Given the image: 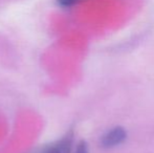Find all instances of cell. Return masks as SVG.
<instances>
[{"instance_id": "1", "label": "cell", "mask_w": 154, "mask_h": 153, "mask_svg": "<svg viewBox=\"0 0 154 153\" xmlns=\"http://www.w3.org/2000/svg\"><path fill=\"white\" fill-rule=\"evenodd\" d=\"M71 150H72V135L67 134L59 141L37 148L31 153H71Z\"/></svg>"}, {"instance_id": "2", "label": "cell", "mask_w": 154, "mask_h": 153, "mask_svg": "<svg viewBox=\"0 0 154 153\" xmlns=\"http://www.w3.org/2000/svg\"><path fill=\"white\" fill-rule=\"evenodd\" d=\"M126 131L122 127H116V128L109 130L103 137H102V145L106 148H112L122 144L125 141Z\"/></svg>"}, {"instance_id": "3", "label": "cell", "mask_w": 154, "mask_h": 153, "mask_svg": "<svg viewBox=\"0 0 154 153\" xmlns=\"http://www.w3.org/2000/svg\"><path fill=\"white\" fill-rule=\"evenodd\" d=\"M75 153H89L88 151V147L86 145V143L84 142H81L79 145L77 146V149H75Z\"/></svg>"}]
</instances>
